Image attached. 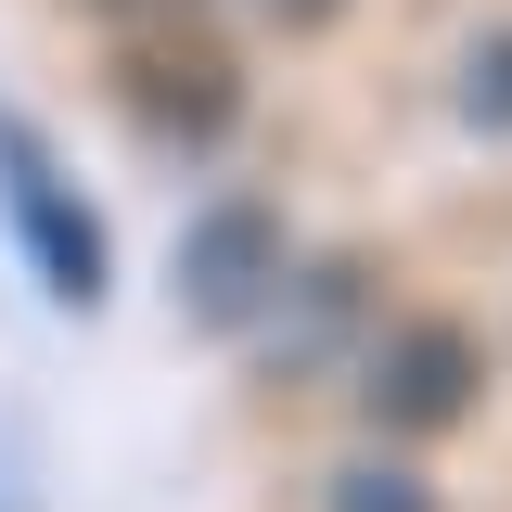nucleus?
<instances>
[{
	"label": "nucleus",
	"mask_w": 512,
	"mask_h": 512,
	"mask_svg": "<svg viewBox=\"0 0 512 512\" xmlns=\"http://www.w3.org/2000/svg\"><path fill=\"white\" fill-rule=\"evenodd\" d=\"M320 512H448V500L397 461V448H372V461H346V474L320 487Z\"/></svg>",
	"instance_id": "obj_7"
},
{
	"label": "nucleus",
	"mask_w": 512,
	"mask_h": 512,
	"mask_svg": "<svg viewBox=\"0 0 512 512\" xmlns=\"http://www.w3.org/2000/svg\"><path fill=\"white\" fill-rule=\"evenodd\" d=\"M474 397H487V333L474 320H397L359 346V423L384 448H436L474 423Z\"/></svg>",
	"instance_id": "obj_3"
},
{
	"label": "nucleus",
	"mask_w": 512,
	"mask_h": 512,
	"mask_svg": "<svg viewBox=\"0 0 512 512\" xmlns=\"http://www.w3.org/2000/svg\"><path fill=\"white\" fill-rule=\"evenodd\" d=\"M333 13H346V0H256L269 39H333Z\"/></svg>",
	"instance_id": "obj_8"
},
{
	"label": "nucleus",
	"mask_w": 512,
	"mask_h": 512,
	"mask_svg": "<svg viewBox=\"0 0 512 512\" xmlns=\"http://www.w3.org/2000/svg\"><path fill=\"white\" fill-rule=\"evenodd\" d=\"M448 116L474 141H512V26H474L461 64H448Z\"/></svg>",
	"instance_id": "obj_6"
},
{
	"label": "nucleus",
	"mask_w": 512,
	"mask_h": 512,
	"mask_svg": "<svg viewBox=\"0 0 512 512\" xmlns=\"http://www.w3.org/2000/svg\"><path fill=\"white\" fill-rule=\"evenodd\" d=\"M0 231H13L26 282H39L64 320L116 308V218H103V192L77 180L64 141L39 116H13V103H0Z\"/></svg>",
	"instance_id": "obj_1"
},
{
	"label": "nucleus",
	"mask_w": 512,
	"mask_h": 512,
	"mask_svg": "<svg viewBox=\"0 0 512 512\" xmlns=\"http://www.w3.org/2000/svg\"><path fill=\"white\" fill-rule=\"evenodd\" d=\"M282 256H295V231H282L269 192H205L180 218V244H167V308L205 346H244L256 308H269V282H282Z\"/></svg>",
	"instance_id": "obj_2"
},
{
	"label": "nucleus",
	"mask_w": 512,
	"mask_h": 512,
	"mask_svg": "<svg viewBox=\"0 0 512 512\" xmlns=\"http://www.w3.org/2000/svg\"><path fill=\"white\" fill-rule=\"evenodd\" d=\"M0 512H26V500H13V487H0Z\"/></svg>",
	"instance_id": "obj_9"
},
{
	"label": "nucleus",
	"mask_w": 512,
	"mask_h": 512,
	"mask_svg": "<svg viewBox=\"0 0 512 512\" xmlns=\"http://www.w3.org/2000/svg\"><path fill=\"white\" fill-rule=\"evenodd\" d=\"M359 333H372V256H282V282H269V308H256V359L282 384L333 372V359H359Z\"/></svg>",
	"instance_id": "obj_5"
},
{
	"label": "nucleus",
	"mask_w": 512,
	"mask_h": 512,
	"mask_svg": "<svg viewBox=\"0 0 512 512\" xmlns=\"http://www.w3.org/2000/svg\"><path fill=\"white\" fill-rule=\"evenodd\" d=\"M116 103L154 128L167 154H218V141L244 128V64H231V39H205V26H154V39H128Z\"/></svg>",
	"instance_id": "obj_4"
}]
</instances>
